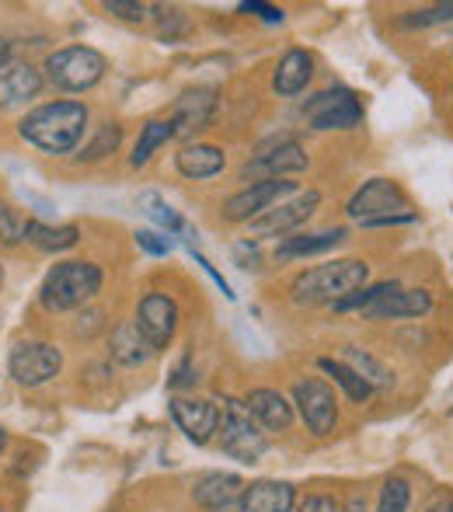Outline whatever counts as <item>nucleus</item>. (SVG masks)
Wrapping results in <instances>:
<instances>
[{
    "label": "nucleus",
    "mask_w": 453,
    "mask_h": 512,
    "mask_svg": "<svg viewBox=\"0 0 453 512\" xmlns=\"http://www.w3.org/2000/svg\"><path fill=\"white\" fill-rule=\"evenodd\" d=\"M196 258H199V265H203V269H206V276H210V279H213V283H217V286H220V290H224V297H227V300H234V293H230V283H227V279H224V276H220V272H217V269H213V265H210V262H206V258H203V255H196Z\"/></svg>",
    "instance_id": "41"
},
{
    "label": "nucleus",
    "mask_w": 453,
    "mask_h": 512,
    "mask_svg": "<svg viewBox=\"0 0 453 512\" xmlns=\"http://www.w3.org/2000/svg\"><path fill=\"white\" fill-rule=\"evenodd\" d=\"M234 251H237L241 269H258V241H241Z\"/></svg>",
    "instance_id": "40"
},
{
    "label": "nucleus",
    "mask_w": 453,
    "mask_h": 512,
    "mask_svg": "<svg viewBox=\"0 0 453 512\" xmlns=\"http://www.w3.org/2000/svg\"><path fill=\"white\" fill-rule=\"evenodd\" d=\"M244 408L251 411L258 425H265L269 432H286L293 425V405L272 387H255V391L244 398Z\"/></svg>",
    "instance_id": "22"
},
{
    "label": "nucleus",
    "mask_w": 453,
    "mask_h": 512,
    "mask_svg": "<svg viewBox=\"0 0 453 512\" xmlns=\"http://www.w3.org/2000/svg\"><path fill=\"white\" fill-rule=\"evenodd\" d=\"M25 241H32L39 251L60 255V251H70V248H77V244H81V227H74V223H63V227H49V223L28 220Z\"/></svg>",
    "instance_id": "24"
},
{
    "label": "nucleus",
    "mask_w": 453,
    "mask_h": 512,
    "mask_svg": "<svg viewBox=\"0 0 453 512\" xmlns=\"http://www.w3.org/2000/svg\"><path fill=\"white\" fill-rule=\"evenodd\" d=\"M220 446H224L227 457L241 460V464H255L269 450V439L258 429L251 411L244 408V401L237 398L224 401V411H220Z\"/></svg>",
    "instance_id": "6"
},
{
    "label": "nucleus",
    "mask_w": 453,
    "mask_h": 512,
    "mask_svg": "<svg viewBox=\"0 0 453 512\" xmlns=\"http://www.w3.org/2000/svg\"><path fill=\"white\" fill-rule=\"evenodd\" d=\"M140 209L150 216V220L157 223V227L168 230V237H175V234H192L189 223H185L182 216L175 213V209L164 203V199L157 196V192H143V196H140Z\"/></svg>",
    "instance_id": "29"
},
{
    "label": "nucleus",
    "mask_w": 453,
    "mask_h": 512,
    "mask_svg": "<svg viewBox=\"0 0 453 512\" xmlns=\"http://www.w3.org/2000/svg\"><path fill=\"white\" fill-rule=\"evenodd\" d=\"M150 11H154L157 35H161L164 42H178V39H185V35L192 32V21L185 18L178 7H150Z\"/></svg>",
    "instance_id": "31"
},
{
    "label": "nucleus",
    "mask_w": 453,
    "mask_h": 512,
    "mask_svg": "<svg viewBox=\"0 0 453 512\" xmlns=\"http://www.w3.org/2000/svg\"><path fill=\"white\" fill-rule=\"evenodd\" d=\"M241 14H255V18L269 21V25H279L286 18L283 7H272V4H262V0H244L241 4Z\"/></svg>",
    "instance_id": "37"
},
{
    "label": "nucleus",
    "mask_w": 453,
    "mask_h": 512,
    "mask_svg": "<svg viewBox=\"0 0 453 512\" xmlns=\"http://www.w3.org/2000/svg\"><path fill=\"white\" fill-rule=\"evenodd\" d=\"M314 77V56L307 49H290L272 70V91L279 98H297Z\"/></svg>",
    "instance_id": "21"
},
{
    "label": "nucleus",
    "mask_w": 453,
    "mask_h": 512,
    "mask_svg": "<svg viewBox=\"0 0 453 512\" xmlns=\"http://www.w3.org/2000/svg\"><path fill=\"white\" fill-rule=\"evenodd\" d=\"M297 189V182H286V178H269V182H251L248 189L234 192L224 203V220L230 223H251L262 213H269L272 206H279L283 199H290Z\"/></svg>",
    "instance_id": "11"
},
{
    "label": "nucleus",
    "mask_w": 453,
    "mask_h": 512,
    "mask_svg": "<svg viewBox=\"0 0 453 512\" xmlns=\"http://www.w3.org/2000/svg\"><path fill=\"white\" fill-rule=\"evenodd\" d=\"M133 324H136V331L147 338L150 349L164 352L178 331V304L168 293H147V297L136 304Z\"/></svg>",
    "instance_id": "12"
},
{
    "label": "nucleus",
    "mask_w": 453,
    "mask_h": 512,
    "mask_svg": "<svg viewBox=\"0 0 453 512\" xmlns=\"http://www.w3.org/2000/svg\"><path fill=\"white\" fill-rule=\"evenodd\" d=\"M342 363L352 366V370H356L359 377H363L366 384L373 387V391H391V387H394V373L387 370V366L380 363L373 352L356 349V345H345V349H342Z\"/></svg>",
    "instance_id": "25"
},
{
    "label": "nucleus",
    "mask_w": 453,
    "mask_h": 512,
    "mask_svg": "<svg viewBox=\"0 0 453 512\" xmlns=\"http://www.w3.org/2000/svg\"><path fill=\"white\" fill-rule=\"evenodd\" d=\"M112 356L119 359L122 366H143L154 356V349H150L147 338L136 331L133 321H122L119 328L112 331Z\"/></svg>",
    "instance_id": "26"
},
{
    "label": "nucleus",
    "mask_w": 453,
    "mask_h": 512,
    "mask_svg": "<svg viewBox=\"0 0 453 512\" xmlns=\"http://www.w3.org/2000/svg\"><path fill=\"white\" fill-rule=\"evenodd\" d=\"M405 25L408 28H429V25H450L453 28V4H436V7H422V11H408Z\"/></svg>",
    "instance_id": "34"
},
{
    "label": "nucleus",
    "mask_w": 453,
    "mask_h": 512,
    "mask_svg": "<svg viewBox=\"0 0 453 512\" xmlns=\"http://www.w3.org/2000/svg\"><path fill=\"white\" fill-rule=\"evenodd\" d=\"M408 502H412V485L405 478H391L380 492L377 512H408Z\"/></svg>",
    "instance_id": "33"
},
{
    "label": "nucleus",
    "mask_w": 453,
    "mask_h": 512,
    "mask_svg": "<svg viewBox=\"0 0 453 512\" xmlns=\"http://www.w3.org/2000/svg\"><path fill=\"white\" fill-rule=\"evenodd\" d=\"M241 495H244V481L237 474H224V471L203 474L192 485V499L206 512H241Z\"/></svg>",
    "instance_id": "17"
},
{
    "label": "nucleus",
    "mask_w": 453,
    "mask_h": 512,
    "mask_svg": "<svg viewBox=\"0 0 453 512\" xmlns=\"http://www.w3.org/2000/svg\"><path fill=\"white\" fill-rule=\"evenodd\" d=\"M366 283H370V265L359 262V258H339V262L311 265V269L300 272L290 286V297L300 307H335L349 293L363 290Z\"/></svg>",
    "instance_id": "2"
},
{
    "label": "nucleus",
    "mask_w": 453,
    "mask_h": 512,
    "mask_svg": "<svg viewBox=\"0 0 453 512\" xmlns=\"http://www.w3.org/2000/svg\"><path fill=\"white\" fill-rule=\"evenodd\" d=\"M321 192L307 189V192H293L290 199H283L279 206H272L269 213H262L258 220H251V234L258 237H286L290 230H297L307 216L318 209Z\"/></svg>",
    "instance_id": "13"
},
{
    "label": "nucleus",
    "mask_w": 453,
    "mask_h": 512,
    "mask_svg": "<svg viewBox=\"0 0 453 512\" xmlns=\"http://www.w3.org/2000/svg\"><path fill=\"white\" fill-rule=\"evenodd\" d=\"M304 119L311 122V129H356L363 122V102L356 91L349 88H328L321 95L307 98Z\"/></svg>",
    "instance_id": "7"
},
{
    "label": "nucleus",
    "mask_w": 453,
    "mask_h": 512,
    "mask_svg": "<svg viewBox=\"0 0 453 512\" xmlns=\"http://www.w3.org/2000/svg\"><path fill=\"white\" fill-rule=\"evenodd\" d=\"M318 366H321V370L328 373V377L335 380V384L342 387V391H345V398H349L352 405H363V401H366V398H370V394H373V387L366 384V380L359 377V373L352 370V366H345L342 359H332V356H325V359H318Z\"/></svg>",
    "instance_id": "28"
},
{
    "label": "nucleus",
    "mask_w": 453,
    "mask_h": 512,
    "mask_svg": "<svg viewBox=\"0 0 453 512\" xmlns=\"http://www.w3.org/2000/svg\"><path fill=\"white\" fill-rule=\"evenodd\" d=\"M220 105V91L217 88H189L175 98L171 105V126H175V136H192L199 129H206L217 115Z\"/></svg>",
    "instance_id": "16"
},
{
    "label": "nucleus",
    "mask_w": 453,
    "mask_h": 512,
    "mask_svg": "<svg viewBox=\"0 0 453 512\" xmlns=\"http://www.w3.org/2000/svg\"><path fill=\"white\" fill-rule=\"evenodd\" d=\"M102 283H105V276L95 262H60L42 279L39 304L46 310H53V314L88 307L91 300L102 293Z\"/></svg>",
    "instance_id": "3"
},
{
    "label": "nucleus",
    "mask_w": 453,
    "mask_h": 512,
    "mask_svg": "<svg viewBox=\"0 0 453 512\" xmlns=\"http://www.w3.org/2000/svg\"><path fill=\"white\" fill-rule=\"evenodd\" d=\"M293 405L314 436H328L339 425V398L335 391L318 377H304L293 384Z\"/></svg>",
    "instance_id": "9"
},
{
    "label": "nucleus",
    "mask_w": 453,
    "mask_h": 512,
    "mask_svg": "<svg viewBox=\"0 0 453 512\" xmlns=\"http://www.w3.org/2000/svg\"><path fill=\"white\" fill-rule=\"evenodd\" d=\"M0 512H4V509H0Z\"/></svg>",
    "instance_id": "47"
},
{
    "label": "nucleus",
    "mask_w": 453,
    "mask_h": 512,
    "mask_svg": "<svg viewBox=\"0 0 453 512\" xmlns=\"http://www.w3.org/2000/svg\"><path fill=\"white\" fill-rule=\"evenodd\" d=\"M4 63H11V42L0 35V67H4Z\"/></svg>",
    "instance_id": "43"
},
{
    "label": "nucleus",
    "mask_w": 453,
    "mask_h": 512,
    "mask_svg": "<svg viewBox=\"0 0 453 512\" xmlns=\"http://www.w3.org/2000/svg\"><path fill=\"white\" fill-rule=\"evenodd\" d=\"M297 506V488L290 481H251L244 485L241 512H293Z\"/></svg>",
    "instance_id": "19"
},
{
    "label": "nucleus",
    "mask_w": 453,
    "mask_h": 512,
    "mask_svg": "<svg viewBox=\"0 0 453 512\" xmlns=\"http://www.w3.org/2000/svg\"><path fill=\"white\" fill-rule=\"evenodd\" d=\"M11 377L21 387H42L53 377H60L63 370V352L53 342H18L11 349Z\"/></svg>",
    "instance_id": "10"
},
{
    "label": "nucleus",
    "mask_w": 453,
    "mask_h": 512,
    "mask_svg": "<svg viewBox=\"0 0 453 512\" xmlns=\"http://www.w3.org/2000/svg\"><path fill=\"white\" fill-rule=\"evenodd\" d=\"M88 105L84 102H46L21 119L18 133L21 140H28L32 147H39L49 157L74 154L77 143L84 140V129H88Z\"/></svg>",
    "instance_id": "1"
},
{
    "label": "nucleus",
    "mask_w": 453,
    "mask_h": 512,
    "mask_svg": "<svg viewBox=\"0 0 453 512\" xmlns=\"http://www.w3.org/2000/svg\"><path fill=\"white\" fill-rule=\"evenodd\" d=\"M119 143H122V126L119 122H102L98 126V133H95V140L91 143H84V150H81V161H102V157H109L119 150Z\"/></svg>",
    "instance_id": "30"
},
{
    "label": "nucleus",
    "mask_w": 453,
    "mask_h": 512,
    "mask_svg": "<svg viewBox=\"0 0 453 512\" xmlns=\"http://www.w3.org/2000/svg\"><path fill=\"white\" fill-rule=\"evenodd\" d=\"M42 91V74L32 63H4L0 67V115L11 108L28 105L32 98H39Z\"/></svg>",
    "instance_id": "18"
},
{
    "label": "nucleus",
    "mask_w": 453,
    "mask_h": 512,
    "mask_svg": "<svg viewBox=\"0 0 453 512\" xmlns=\"http://www.w3.org/2000/svg\"><path fill=\"white\" fill-rule=\"evenodd\" d=\"M192 384H196V370H192V359L185 356L182 363L175 366V373H171L168 387L171 391H185V387H192Z\"/></svg>",
    "instance_id": "38"
},
{
    "label": "nucleus",
    "mask_w": 453,
    "mask_h": 512,
    "mask_svg": "<svg viewBox=\"0 0 453 512\" xmlns=\"http://www.w3.org/2000/svg\"><path fill=\"white\" fill-rule=\"evenodd\" d=\"M175 136V126H171V119H150L147 126L140 129V140H136L133 154H129V164L133 168H143V164H150V157L157 154V150L164 147V143Z\"/></svg>",
    "instance_id": "27"
},
{
    "label": "nucleus",
    "mask_w": 453,
    "mask_h": 512,
    "mask_svg": "<svg viewBox=\"0 0 453 512\" xmlns=\"http://www.w3.org/2000/svg\"><path fill=\"white\" fill-rule=\"evenodd\" d=\"M345 241V230H318V234H300V237H283V244L276 248L279 262H290V258H307V255H325V251L339 248Z\"/></svg>",
    "instance_id": "23"
},
{
    "label": "nucleus",
    "mask_w": 453,
    "mask_h": 512,
    "mask_svg": "<svg viewBox=\"0 0 453 512\" xmlns=\"http://www.w3.org/2000/svg\"><path fill=\"white\" fill-rule=\"evenodd\" d=\"M0 290H4V269H0Z\"/></svg>",
    "instance_id": "46"
},
{
    "label": "nucleus",
    "mask_w": 453,
    "mask_h": 512,
    "mask_svg": "<svg viewBox=\"0 0 453 512\" xmlns=\"http://www.w3.org/2000/svg\"><path fill=\"white\" fill-rule=\"evenodd\" d=\"M168 405H171V418H175V425L185 432L189 443L206 446L220 432V408L213 405V401L182 398V394H175Z\"/></svg>",
    "instance_id": "14"
},
{
    "label": "nucleus",
    "mask_w": 453,
    "mask_h": 512,
    "mask_svg": "<svg viewBox=\"0 0 453 512\" xmlns=\"http://www.w3.org/2000/svg\"><path fill=\"white\" fill-rule=\"evenodd\" d=\"M4 446H7V432L0 429V453H4Z\"/></svg>",
    "instance_id": "45"
},
{
    "label": "nucleus",
    "mask_w": 453,
    "mask_h": 512,
    "mask_svg": "<svg viewBox=\"0 0 453 512\" xmlns=\"http://www.w3.org/2000/svg\"><path fill=\"white\" fill-rule=\"evenodd\" d=\"M136 248L147 251V255H171L175 251V241H171L168 234H161V230H136Z\"/></svg>",
    "instance_id": "35"
},
{
    "label": "nucleus",
    "mask_w": 453,
    "mask_h": 512,
    "mask_svg": "<svg viewBox=\"0 0 453 512\" xmlns=\"http://www.w3.org/2000/svg\"><path fill=\"white\" fill-rule=\"evenodd\" d=\"M429 310H433L429 290H405L401 283L387 279V283L373 286V300L359 314L373 317V321H398V317H426Z\"/></svg>",
    "instance_id": "8"
},
{
    "label": "nucleus",
    "mask_w": 453,
    "mask_h": 512,
    "mask_svg": "<svg viewBox=\"0 0 453 512\" xmlns=\"http://www.w3.org/2000/svg\"><path fill=\"white\" fill-rule=\"evenodd\" d=\"M304 168H307L304 147H300L297 140H279V143L262 147L248 164H244V178L255 175V178H262V182H269V178L297 175V171H304Z\"/></svg>",
    "instance_id": "15"
},
{
    "label": "nucleus",
    "mask_w": 453,
    "mask_h": 512,
    "mask_svg": "<svg viewBox=\"0 0 453 512\" xmlns=\"http://www.w3.org/2000/svg\"><path fill=\"white\" fill-rule=\"evenodd\" d=\"M105 56L91 46H67L46 56V77L60 91H91L105 77Z\"/></svg>",
    "instance_id": "5"
},
{
    "label": "nucleus",
    "mask_w": 453,
    "mask_h": 512,
    "mask_svg": "<svg viewBox=\"0 0 453 512\" xmlns=\"http://www.w3.org/2000/svg\"><path fill=\"white\" fill-rule=\"evenodd\" d=\"M25 227H28V220L18 209L11 203H0V244H4V248H18V244L25 241Z\"/></svg>",
    "instance_id": "32"
},
{
    "label": "nucleus",
    "mask_w": 453,
    "mask_h": 512,
    "mask_svg": "<svg viewBox=\"0 0 453 512\" xmlns=\"http://www.w3.org/2000/svg\"><path fill=\"white\" fill-rule=\"evenodd\" d=\"M342 512H366V499H352L349 506H342Z\"/></svg>",
    "instance_id": "44"
},
{
    "label": "nucleus",
    "mask_w": 453,
    "mask_h": 512,
    "mask_svg": "<svg viewBox=\"0 0 453 512\" xmlns=\"http://www.w3.org/2000/svg\"><path fill=\"white\" fill-rule=\"evenodd\" d=\"M345 213L363 227H387V223H412L415 213L408 209V196L391 178H370L356 196L349 199Z\"/></svg>",
    "instance_id": "4"
},
{
    "label": "nucleus",
    "mask_w": 453,
    "mask_h": 512,
    "mask_svg": "<svg viewBox=\"0 0 453 512\" xmlns=\"http://www.w3.org/2000/svg\"><path fill=\"white\" fill-rule=\"evenodd\" d=\"M175 168L189 182H206V178L220 175L227 168V154L213 143H185L175 154Z\"/></svg>",
    "instance_id": "20"
},
{
    "label": "nucleus",
    "mask_w": 453,
    "mask_h": 512,
    "mask_svg": "<svg viewBox=\"0 0 453 512\" xmlns=\"http://www.w3.org/2000/svg\"><path fill=\"white\" fill-rule=\"evenodd\" d=\"M426 512H453V499H450V495H447V499H436Z\"/></svg>",
    "instance_id": "42"
},
{
    "label": "nucleus",
    "mask_w": 453,
    "mask_h": 512,
    "mask_svg": "<svg viewBox=\"0 0 453 512\" xmlns=\"http://www.w3.org/2000/svg\"><path fill=\"white\" fill-rule=\"evenodd\" d=\"M300 512H342V506L332 499V495H307V502L300 506Z\"/></svg>",
    "instance_id": "39"
},
{
    "label": "nucleus",
    "mask_w": 453,
    "mask_h": 512,
    "mask_svg": "<svg viewBox=\"0 0 453 512\" xmlns=\"http://www.w3.org/2000/svg\"><path fill=\"white\" fill-rule=\"evenodd\" d=\"M105 11H109L112 18H119V21H133V25H140V21L150 18V7L140 4V0H109V4H105Z\"/></svg>",
    "instance_id": "36"
}]
</instances>
